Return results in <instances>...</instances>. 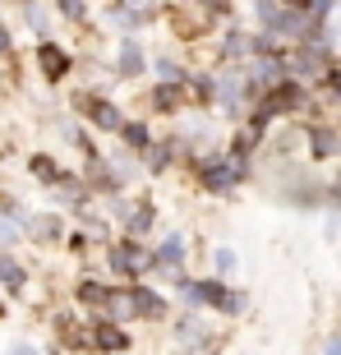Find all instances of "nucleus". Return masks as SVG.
I'll list each match as a JSON object with an SVG mask.
<instances>
[{"mask_svg":"<svg viewBox=\"0 0 341 355\" xmlns=\"http://www.w3.org/2000/svg\"><path fill=\"white\" fill-rule=\"evenodd\" d=\"M111 263H116L120 272H139V268L148 263V254L134 250V245H116V250H111Z\"/></svg>","mask_w":341,"mask_h":355,"instance_id":"1","label":"nucleus"},{"mask_svg":"<svg viewBox=\"0 0 341 355\" xmlns=\"http://www.w3.org/2000/svg\"><path fill=\"white\" fill-rule=\"evenodd\" d=\"M184 295H189V300H208V304H222V309H236V300H231V295H226L222 286H203V282H198V286H184Z\"/></svg>","mask_w":341,"mask_h":355,"instance_id":"2","label":"nucleus"},{"mask_svg":"<svg viewBox=\"0 0 341 355\" xmlns=\"http://www.w3.org/2000/svg\"><path fill=\"white\" fill-rule=\"evenodd\" d=\"M42 69H46L51 79H60V74H65V51H55V46H42Z\"/></svg>","mask_w":341,"mask_h":355,"instance_id":"3","label":"nucleus"},{"mask_svg":"<svg viewBox=\"0 0 341 355\" xmlns=\"http://www.w3.org/2000/svg\"><path fill=\"white\" fill-rule=\"evenodd\" d=\"M134 309H139V314H161V309H166V304L157 300V295H152V291H134Z\"/></svg>","mask_w":341,"mask_h":355,"instance_id":"4","label":"nucleus"},{"mask_svg":"<svg viewBox=\"0 0 341 355\" xmlns=\"http://www.w3.org/2000/svg\"><path fill=\"white\" fill-rule=\"evenodd\" d=\"M0 282H5L10 291H19L24 286V268L14 263V259H0Z\"/></svg>","mask_w":341,"mask_h":355,"instance_id":"5","label":"nucleus"},{"mask_svg":"<svg viewBox=\"0 0 341 355\" xmlns=\"http://www.w3.org/2000/svg\"><path fill=\"white\" fill-rule=\"evenodd\" d=\"M337 148H341V139L332 130H314V153L318 157H328V153H337Z\"/></svg>","mask_w":341,"mask_h":355,"instance_id":"6","label":"nucleus"},{"mask_svg":"<svg viewBox=\"0 0 341 355\" xmlns=\"http://www.w3.org/2000/svg\"><path fill=\"white\" fill-rule=\"evenodd\" d=\"M231 180H236V166H212V171H208V184H212V189H226Z\"/></svg>","mask_w":341,"mask_h":355,"instance_id":"7","label":"nucleus"},{"mask_svg":"<svg viewBox=\"0 0 341 355\" xmlns=\"http://www.w3.org/2000/svg\"><path fill=\"white\" fill-rule=\"evenodd\" d=\"M97 342H102L106 351H120V346H125V337H120L116 328H102V332H97Z\"/></svg>","mask_w":341,"mask_h":355,"instance_id":"8","label":"nucleus"},{"mask_svg":"<svg viewBox=\"0 0 341 355\" xmlns=\"http://www.w3.org/2000/svg\"><path fill=\"white\" fill-rule=\"evenodd\" d=\"M139 65H143V55L134 51V46H125V55H120V69H125V74H134Z\"/></svg>","mask_w":341,"mask_h":355,"instance_id":"9","label":"nucleus"},{"mask_svg":"<svg viewBox=\"0 0 341 355\" xmlns=\"http://www.w3.org/2000/svg\"><path fill=\"white\" fill-rule=\"evenodd\" d=\"M92 116H97V125H106V130H111V125H116V106H92Z\"/></svg>","mask_w":341,"mask_h":355,"instance_id":"10","label":"nucleus"},{"mask_svg":"<svg viewBox=\"0 0 341 355\" xmlns=\"http://www.w3.org/2000/svg\"><path fill=\"white\" fill-rule=\"evenodd\" d=\"M111 309H116V314H139V309H134V295H116V300H111Z\"/></svg>","mask_w":341,"mask_h":355,"instance_id":"11","label":"nucleus"},{"mask_svg":"<svg viewBox=\"0 0 341 355\" xmlns=\"http://www.w3.org/2000/svg\"><path fill=\"white\" fill-rule=\"evenodd\" d=\"M120 19H125V28H139V19H143V10H130V5H120Z\"/></svg>","mask_w":341,"mask_h":355,"instance_id":"12","label":"nucleus"},{"mask_svg":"<svg viewBox=\"0 0 341 355\" xmlns=\"http://www.w3.org/2000/svg\"><path fill=\"white\" fill-rule=\"evenodd\" d=\"M33 171H37L42 180H51V175H55V166H51V157H37V162H33Z\"/></svg>","mask_w":341,"mask_h":355,"instance_id":"13","label":"nucleus"},{"mask_svg":"<svg viewBox=\"0 0 341 355\" xmlns=\"http://www.w3.org/2000/svg\"><path fill=\"white\" fill-rule=\"evenodd\" d=\"M125 139H130V144H143L148 130H143V125H130V130H125Z\"/></svg>","mask_w":341,"mask_h":355,"instance_id":"14","label":"nucleus"},{"mask_svg":"<svg viewBox=\"0 0 341 355\" xmlns=\"http://www.w3.org/2000/svg\"><path fill=\"white\" fill-rule=\"evenodd\" d=\"M217 268H226V272H231V268H236V254H231V250H217Z\"/></svg>","mask_w":341,"mask_h":355,"instance_id":"15","label":"nucleus"},{"mask_svg":"<svg viewBox=\"0 0 341 355\" xmlns=\"http://www.w3.org/2000/svg\"><path fill=\"white\" fill-rule=\"evenodd\" d=\"M175 97H180L175 88H161V92H157V102H161V106H175Z\"/></svg>","mask_w":341,"mask_h":355,"instance_id":"16","label":"nucleus"},{"mask_svg":"<svg viewBox=\"0 0 341 355\" xmlns=\"http://www.w3.org/2000/svg\"><path fill=\"white\" fill-rule=\"evenodd\" d=\"M328 355H341V337H332V346H328Z\"/></svg>","mask_w":341,"mask_h":355,"instance_id":"17","label":"nucleus"},{"mask_svg":"<svg viewBox=\"0 0 341 355\" xmlns=\"http://www.w3.org/2000/svg\"><path fill=\"white\" fill-rule=\"evenodd\" d=\"M5 46H10V37H5V28H0V51H5Z\"/></svg>","mask_w":341,"mask_h":355,"instance_id":"18","label":"nucleus"},{"mask_svg":"<svg viewBox=\"0 0 341 355\" xmlns=\"http://www.w3.org/2000/svg\"><path fill=\"white\" fill-rule=\"evenodd\" d=\"M14 355H33V351H28V346H19V351H14Z\"/></svg>","mask_w":341,"mask_h":355,"instance_id":"19","label":"nucleus"},{"mask_svg":"<svg viewBox=\"0 0 341 355\" xmlns=\"http://www.w3.org/2000/svg\"><path fill=\"white\" fill-rule=\"evenodd\" d=\"M337 88H341V79H337Z\"/></svg>","mask_w":341,"mask_h":355,"instance_id":"20","label":"nucleus"}]
</instances>
